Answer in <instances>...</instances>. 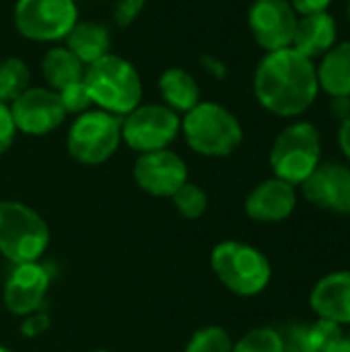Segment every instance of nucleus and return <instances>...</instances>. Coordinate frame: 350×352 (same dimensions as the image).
Returning <instances> with one entry per match:
<instances>
[{"label":"nucleus","mask_w":350,"mask_h":352,"mask_svg":"<svg viewBox=\"0 0 350 352\" xmlns=\"http://www.w3.org/2000/svg\"><path fill=\"white\" fill-rule=\"evenodd\" d=\"M320 85L316 64L293 47L266 52L254 74V95L258 103L278 116L297 118L318 99Z\"/></svg>","instance_id":"nucleus-1"},{"label":"nucleus","mask_w":350,"mask_h":352,"mask_svg":"<svg viewBox=\"0 0 350 352\" xmlns=\"http://www.w3.org/2000/svg\"><path fill=\"white\" fill-rule=\"evenodd\" d=\"M83 82L97 109L124 118L142 99V80L132 62L122 56L107 54L85 66Z\"/></svg>","instance_id":"nucleus-2"},{"label":"nucleus","mask_w":350,"mask_h":352,"mask_svg":"<svg viewBox=\"0 0 350 352\" xmlns=\"http://www.w3.org/2000/svg\"><path fill=\"white\" fill-rule=\"evenodd\" d=\"M188 146L202 157H229L243 140L239 120L221 103L200 101L182 120Z\"/></svg>","instance_id":"nucleus-3"},{"label":"nucleus","mask_w":350,"mask_h":352,"mask_svg":"<svg viewBox=\"0 0 350 352\" xmlns=\"http://www.w3.org/2000/svg\"><path fill=\"white\" fill-rule=\"evenodd\" d=\"M210 268L217 278L239 297H256L270 285V260L254 245L221 241L210 254Z\"/></svg>","instance_id":"nucleus-4"},{"label":"nucleus","mask_w":350,"mask_h":352,"mask_svg":"<svg viewBox=\"0 0 350 352\" xmlns=\"http://www.w3.org/2000/svg\"><path fill=\"white\" fill-rule=\"evenodd\" d=\"M322 163V136L311 122H295L287 126L272 142L270 167L274 177L301 186Z\"/></svg>","instance_id":"nucleus-5"},{"label":"nucleus","mask_w":350,"mask_h":352,"mask_svg":"<svg viewBox=\"0 0 350 352\" xmlns=\"http://www.w3.org/2000/svg\"><path fill=\"white\" fill-rule=\"evenodd\" d=\"M50 245V227L23 202H0V252L14 264L39 262Z\"/></svg>","instance_id":"nucleus-6"},{"label":"nucleus","mask_w":350,"mask_h":352,"mask_svg":"<svg viewBox=\"0 0 350 352\" xmlns=\"http://www.w3.org/2000/svg\"><path fill=\"white\" fill-rule=\"evenodd\" d=\"M122 144V120L103 109H87L70 124L66 146L74 161L101 165Z\"/></svg>","instance_id":"nucleus-7"},{"label":"nucleus","mask_w":350,"mask_h":352,"mask_svg":"<svg viewBox=\"0 0 350 352\" xmlns=\"http://www.w3.org/2000/svg\"><path fill=\"white\" fill-rule=\"evenodd\" d=\"M12 19L25 39L52 43L66 39L78 23V6L74 0H17Z\"/></svg>","instance_id":"nucleus-8"},{"label":"nucleus","mask_w":350,"mask_h":352,"mask_svg":"<svg viewBox=\"0 0 350 352\" xmlns=\"http://www.w3.org/2000/svg\"><path fill=\"white\" fill-rule=\"evenodd\" d=\"M179 132L182 118L165 103L138 105L122 120V142L138 153L167 148Z\"/></svg>","instance_id":"nucleus-9"},{"label":"nucleus","mask_w":350,"mask_h":352,"mask_svg":"<svg viewBox=\"0 0 350 352\" xmlns=\"http://www.w3.org/2000/svg\"><path fill=\"white\" fill-rule=\"evenodd\" d=\"M297 21L289 0H254L248 10L250 33L264 52L291 47Z\"/></svg>","instance_id":"nucleus-10"},{"label":"nucleus","mask_w":350,"mask_h":352,"mask_svg":"<svg viewBox=\"0 0 350 352\" xmlns=\"http://www.w3.org/2000/svg\"><path fill=\"white\" fill-rule=\"evenodd\" d=\"M10 113L17 132L29 136H45L60 128L66 120V109L60 95L45 87H29L10 103Z\"/></svg>","instance_id":"nucleus-11"},{"label":"nucleus","mask_w":350,"mask_h":352,"mask_svg":"<svg viewBox=\"0 0 350 352\" xmlns=\"http://www.w3.org/2000/svg\"><path fill=\"white\" fill-rule=\"evenodd\" d=\"M132 173L138 188L157 198H171L188 182V165L169 148L140 153Z\"/></svg>","instance_id":"nucleus-12"},{"label":"nucleus","mask_w":350,"mask_h":352,"mask_svg":"<svg viewBox=\"0 0 350 352\" xmlns=\"http://www.w3.org/2000/svg\"><path fill=\"white\" fill-rule=\"evenodd\" d=\"M307 202L322 210L350 214V167L342 163H320L318 169L301 184Z\"/></svg>","instance_id":"nucleus-13"},{"label":"nucleus","mask_w":350,"mask_h":352,"mask_svg":"<svg viewBox=\"0 0 350 352\" xmlns=\"http://www.w3.org/2000/svg\"><path fill=\"white\" fill-rule=\"evenodd\" d=\"M50 289V272L39 262L14 264L4 285V305L14 316H29L39 309Z\"/></svg>","instance_id":"nucleus-14"},{"label":"nucleus","mask_w":350,"mask_h":352,"mask_svg":"<svg viewBox=\"0 0 350 352\" xmlns=\"http://www.w3.org/2000/svg\"><path fill=\"white\" fill-rule=\"evenodd\" d=\"M297 208V190L295 186L270 177L258 184L245 198V214L262 225L283 223Z\"/></svg>","instance_id":"nucleus-15"},{"label":"nucleus","mask_w":350,"mask_h":352,"mask_svg":"<svg viewBox=\"0 0 350 352\" xmlns=\"http://www.w3.org/2000/svg\"><path fill=\"white\" fill-rule=\"evenodd\" d=\"M309 305L318 320L350 326V270L322 276L309 293Z\"/></svg>","instance_id":"nucleus-16"},{"label":"nucleus","mask_w":350,"mask_h":352,"mask_svg":"<svg viewBox=\"0 0 350 352\" xmlns=\"http://www.w3.org/2000/svg\"><path fill=\"white\" fill-rule=\"evenodd\" d=\"M336 43H338V27L334 16L328 14V10L299 16L291 43L293 50L314 60V58H322Z\"/></svg>","instance_id":"nucleus-17"},{"label":"nucleus","mask_w":350,"mask_h":352,"mask_svg":"<svg viewBox=\"0 0 350 352\" xmlns=\"http://www.w3.org/2000/svg\"><path fill=\"white\" fill-rule=\"evenodd\" d=\"M318 85L330 97H350V41H338L316 66Z\"/></svg>","instance_id":"nucleus-18"},{"label":"nucleus","mask_w":350,"mask_h":352,"mask_svg":"<svg viewBox=\"0 0 350 352\" xmlns=\"http://www.w3.org/2000/svg\"><path fill=\"white\" fill-rule=\"evenodd\" d=\"M342 336V326H336L326 320H318L309 326L295 324L281 334L285 352H324L326 346H330Z\"/></svg>","instance_id":"nucleus-19"},{"label":"nucleus","mask_w":350,"mask_h":352,"mask_svg":"<svg viewBox=\"0 0 350 352\" xmlns=\"http://www.w3.org/2000/svg\"><path fill=\"white\" fill-rule=\"evenodd\" d=\"M66 47L85 64H93L95 60L103 58L109 54V45H111V35L109 29L101 23H93V21H78L70 33L66 35Z\"/></svg>","instance_id":"nucleus-20"},{"label":"nucleus","mask_w":350,"mask_h":352,"mask_svg":"<svg viewBox=\"0 0 350 352\" xmlns=\"http://www.w3.org/2000/svg\"><path fill=\"white\" fill-rule=\"evenodd\" d=\"M159 93L169 109L175 113H188L192 107H196L200 99V87L196 78L184 70V68H167L159 76Z\"/></svg>","instance_id":"nucleus-21"},{"label":"nucleus","mask_w":350,"mask_h":352,"mask_svg":"<svg viewBox=\"0 0 350 352\" xmlns=\"http://www.w3.org/2000/svg\"><path fill=\"white\" fill-rule=\"evenodd\" d=\"M41 74L52 91H60L72 82L83 80L85 76V64L66 47H50L41 58Z\"/></svg>","instance_id":"nucleus-22"},{"label":"nucleus","mask_w":350,"mask_h":352,"mask_svg":"<svg viewBox=\"0 0 350 352\" xmlns=\"http://www.w3.org/2000/svg\"><path fill=\"white\" fill-rule=\"evenodd\" d=\"M31 70L21 58H6L0 62V101L12 103L29 89Z\"/></svg>","instance_id":"nucleus-23"},{"label":"nucleus","mask_w":350,"mask_h":352,"mask_svg":"<svg viewBox=\"0 0 350 352\" xmlns=\"http://www.w3.org/2000/svg\"><path fill=\"white\" fill-rule=\"evenodd\" d=\"M233 338L221 326H206L194 332L184 352H233Z\"/></svg>","instance_id":"nucleus-24"},{"label":"nucleus","mask_w":350,"mask_h":352,"mask_svg":"<svg viewBox=\"0 0 350 352\" xmlns=\"http://www.w3.org/2000/svg\"><path fill=\"white\" fill-rule=\"evenodd\" d=\"M171 200H173L175 210L182 217H186V219H200L206 212V208H208V196H206V192L200 186L192 184V182H186L171 196Z\"/></svg>","instance_id":"nucleus-25"},{"label":"nucleus","mask_w":350,"mask_h":352,"mask_svg":"<svg viewBox=\"0 0 350 352\" xmlns=\"http://www.w3.org/2000/svg\"><path fill=\"white\" fill-rule=\"evenodd\" d=\"M233 352H285L281 332L274 328H256L241 336L235 344Z\"/></svg>","instance_id":"nucleus-26"},{"label":"nucleus","mask_w":350,"mask_h":352,"mask_svg":"<svg viewBox=\"0 0 350 352\" xmlns=\"http://www.w3.org/2000/svg\"><path fill=\"white\" fill-rule=\"evenodd\" d=\"M56 93L60 95V101H62L66 113H76L78 116V113L87 111L93 105V101L89 97V91H87L83 80L72 82V85H68V87H64V89H60Z\"/></svg>","instance_id":"nucleus-27"},{"label":"nucleus","mask_w":350,"mask_h":352,"mask_svg":"<svg viewBox=\"0 0 350 352\" xmlns=\"http://www.w3.org/2000/svg\"><path fill=\"white\" fill-rule=\"evenodd\" d=\"M146 0H118L113 6V21L118 27H130L144 10Z\"/></svg>","instance_id":"nucleus-28"},{"label":"nucleus","mask_w":350,"mask_h":352,"mask_svg":"<svg viewBox=\"0 0 350 352\" xmlns=\"http://www.w3.org/2000/svg\"><path fill=\"white\" fill-rule=\"evenodd\" d=\"M14 134H17V126L10 113V105L0 101V155H4L10 148Z\"/></svg>","instance_id":"nucleus-29"},{"label":"nucleus","mask_w":350,"mask_h":352,"mask_svg":"<svg viewBox=\"0 0 350 352\" xmlns=\"http://www.w3.org/2000/svg\"><path fill=\"white\" fill-rule=\"evenodd\" d=\"M47 328H50V318L45 314H39V311H33V314L25 316V320L21 324V332H23L25 338H37Z\"/></svg>","instance_id":"nucleus-30"},{"label":"nucleus","mask_w":350,"mask_h":352,"mask_svg":"<svg viewBox=\"0 0 350 352\" xmlns=\"http://www.w3.org/2000/svg\"><path fill=\"white\" fill-rule=\"evenodd\" d=\"M291 6L295 8V12L299 16L305 14H316V12H326L328 6L332 4V0H289Z\"/></svg>","instance_id":"nucleus-31"},{"label":"nucleus","mask_w":350,"mask_h":352,"mask_svg":"<svg viewBox=\"0 0 350 352\" xmlns=\"http://www.w3.org/2000/svg\"><path fill=\"white\" fill-rule=\"evenodd\" d=\"M200 62H202V66H204V70L210 74V76H215L217 80H221V78H225L227 76V64L221 60V58H217V56H210V54H202V58H200Z\"/></svg>","instance_id":"nucleus-32"},{"label":"nucleus","mask_w":350,"mask_h":352,"mask_svg":"<svg viewBox=\"0 0 350 352\" xmlns=\"http://www.w3.org/2000/svg\"><path fill=\"white\" fill-rule=\"evenodd\" d=\"M330 111L338 122H344L350 116V97H332Z\"/></svg>","instance_id":"nucleus-33"},{"label":"nucleus","mask_w":350,"mask_h":352,"mask_svg":"<svg viewBox=\"0 0 350 352\" xmlns=\"http://www.w3.org/2000/svg\"><path fill=\"white\" fill-rule=\"evenodd\" d=\"M338 144H340V151L344 153V157L350 161V116L340 122V128H338Z\"/></svg>","instance_id":"nucleus-34"},{"label":"nucleus","mask_w":350,"mask_h":352,"mask_svg":"<svg viewBox=\"0 0 350 352\" xmlns=\"http://www.w3.org/2000/svg\"><path fill=\"white\" fill-rule=\"evenodd\" d=\"M324 352H350L349 338H347V336H342V338L334 340L330 346H326V351Z\"/></svg>","instance_id":"nucleus-35"},{"label":"nucleus","mask_w":350,"mask_h":352,"mask_svg":"<svg viewBox=\"0 0 350 352\" xmlns=\"http://www.w3.org/2000/svg\"><path fill=\"white\" fill-rule=\"evenodd\" d=\"M347 16H349V23H350V0L347 2Z\"/></svg>","instance_id":"nucleus-36"},{"label":"nucleus","mask_w":350,"mask_h":352,"mask_svg":"<svg viewBox=\"0 0 350 352\" xmlns=\"http://www.w3.org/2000/svg\"><path fill=\"white\" fill-rule=\"evenodd\" d=\"M0 352H10L8 349H4V346H0Z\"/></svg>","instance_id":"nucleus-37"},{"label":"nucleus","mask_w":350,"mask_h":352,"mask_svg":"<svg viewBox=\"0 0 350 352\" xmlns=\"http://www.w3.org/2000/svg\"><path fill=\"white\" fill-rule=\"evenodd\" d=\"M347 338H349V342H350V326H349V334H347Z\"/></svg>","instance_id":"nucleus-38"},{"label":"nucleus","mask_w":350,"mask_h":352,"mask_svg":"<svg viewBox=\"0 0 350 352\" xmlns=\"http://www.w3.org/2000/svg\"><path fill=\"white\" fill-rule=\"evenodd\" d=\"M91 352H107V351H91Z\"/></svg>","instance_id":"nucleus-39"}]
</instances>
